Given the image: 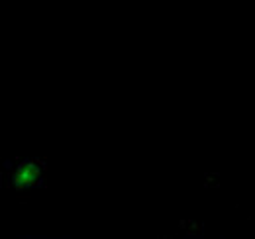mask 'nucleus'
<instances>
[]
</instances>
